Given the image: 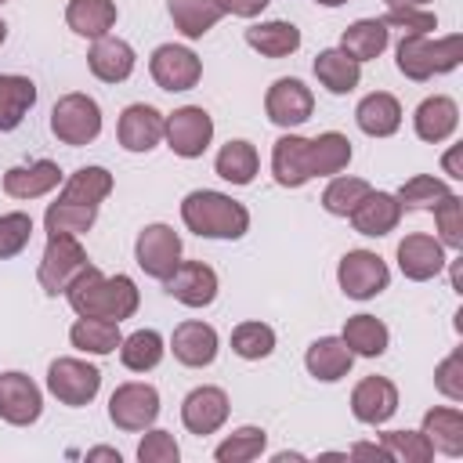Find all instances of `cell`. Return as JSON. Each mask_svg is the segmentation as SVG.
<instances>
[{
	"label": "cell",
	"instance_id": "6da1fadb",
	"mask_svg": "<svg viewBox=\"0 0 463 463\" xmlns=\"http://www.w3.org/2000/svg\"><path fill=\"white\" fill-rule=\"evenodd\" d=\"M69 307L80 318H109V322H123L137 311V286L127 275H101L94 264H87L65 289Z\"/></svg>",
	"mask_w": 463,
	"mask_h": 463
},
{
	"label": "cell",
	"instance_id": "7a4b0ae2",
	"mask_svg": "<svg viewBox=\"0 0 463 463\" xmlns=\"http://www.w3.org/2000/svg\"><path fill=\"white\" fill-rule=\"evenodd\" d=\"M181 221L188 232H195L203 239H242L250 228L246 206L224 192H213V188L188 192L181 203Z\"/></svg>",
	"mask_w": 463,
	"mask_h": 463
},
{
	"label": "cell",
	"instance_id": "3957f363",
	"mask_svg": "<svg viewBox=\"0 0 463 463\" xmlns=\"http://www.w3.org/2000/svg\"><path fill=\"white\" fill-rule=\"evenodd\" d=\"M459 61H463V36L459 33H449L441 40L402 36V43H398V72L416 80V83L441 76V72H452Z\"/></svg>",
	"mask_w": 463,
	"mask_h": 463
},
{
	"label": "cell",
	"instance_id": "277c9868",
	"mask_svg": "<svg viewBox=\"0 0 463 463\" xmlns=\"http://www.w3.org/2000/svg\"><path fill=\"white\" fill-rule=\"evenodd\" d=\"M51 134L61 141V145H90L98 134H101V109L90 94H61L51 109Z\"/></svg>",
	"mask_w": 463,
	"mask_h": 463
},
{
	"label": "cell",
	"instance_id": "5b68a950",
	"mask_svg": "<svg viewBox=\"0 0 463 463\" xmlns=\"http://www.w3.org/2000/svg\"><path fill=\"white\" fill-rule=\"evenodd\" d=\"M83 268H87V250L80 246L76 235H47V250H43L40 271H36L43 293H51V297L65 293L69 282H72Z\"/></svg>",
	"mask_w": 463,
	"mask_h": 463
},
{
	"label": "cell",
	"instance_id": "8992f818",
	"mask_svg": "<svg viewBox=\"0 0 463 463\" xmlns=\"http://www.w3.org/2000/svg\"><path fill=\"white\" fill-rule=\"evenodd\" d=\"M98 387H101V369L83 362V358H54L47 369V391L61 405L80 409V405L94 402Z\"/></svg>",
	"mask_w": 463,
	"mask_h": 463
},
{
	"label": "cell",
	"instance_id": "52a82bcc",
	"mask_svg": "<svg viewBox=\"0 0 463 463\" xmlns=\"http://www.w3.org/2000/svg\"><path fill=\"white\" fill-rule=\"evenodd\" d=\"M336 279H340V289L351 300H373L376 293L387 289L391 271H387V264L373 250H351V253L340 257Z\"/></svg>",
	"mask_w": 463,
	"mask_h": 463
},
{
	"label": "cell",
	"instance_id": "ba28073f",
	"mask_svg": "<svg viewBox=\"0 0 463 463\" xmlns=\"http://www.w3.org/2000/svg\"><path fill=\"white\" fill-rule=\"evenodd\" d=\"M159 416V391L152 383H119L109 398V420L119 430H148Z\"/></svg>",
	"mask_w": 463,
	"mask_h": 463
},
{
	"label": "cell",
	"instance_id": "9c48e42d",
	"mask_svg": "<svg viewBox=\"0 0 463 463\" xmlns=\"http://www.w3.org/2000/svg\"><path fill=\"white\" fill-rule=\"evenodd\" d=\"M163 137L166 145L174 148V156L181 159H195L206 152V145L213 141V119L206 109L199 105H184L177 112L166 116V127H163Z\"/></svg>",
	"mask_w": 463,
	"mask_h": 463
},
{
	"label": "cell",
	"instance_id": "30bf717a",
	"mask_svg": "<svg viewBox=\"0 0 463 463\" xmlns=\"http://www.w3.org/2000/svg\"><path fill=\"white\" fill-rule=\"evenodd\" d=\"M134 257L145 275L163 282L181 264V235L170 224H148V228H141V235L134 242Z\"/></svg>",
	"mask_w": 463,
	"mask_h": 463
},
{
	"label": "cell",
	"instance_id": "8fae6325",
	"mask_svg": "<svg viewBox=\"0 0 463 463\" xmlns=\"http://www.w3.org/2000/svg\"><path fill=\"white\" fill-rule=\"evenodd\" d=\"M148 72L152 80L163 87V90H192L203 76V61L195 58V51L181 47V43H163L152 51V61H148Z\"/></svg>",
	"mask_w": 463,
	"mask_h": 463
},
{
	"label": "cell",
	"instance_id": "7c38bea8",
	"mask_svg": "<svg viewBox=\"0 0 463 463\" xmlns=\"http://www.w3.org/2000/svg\"><path fill=\"white\" fill-rule=\"evenodd\" d=\"M43 412V394L25 373L0 376V420L11 427H29Z\"/></svg>",
	"mask_w": 463,
	"mask_h": 463
},
{
	"label": "cell",
	"instance_id": "4fadbf2b",
	"mask_svg": "<svg viewBox=\"0 0 463 463\" xmlns=\"http://www.w3.org/2000/svg\"><path fill=\"white\" fill-rule=\"evenodd\" d=\"M166 282V293L184 307H206L217 300V271L203 260H181Z\"/></svg>",
	"mask_w": 463,
	"mask_h": 463
},
{
	"label": "cell",
	"instance_id": "5bb4252c",
	"mask_svg": "<svg viewBox=\"0 0 463 463\" xmlns=\"http://www.w3.org/2000/svg\"><path fill=\"white\" fill-rule=\"evenodd\" d=\"M311 109H315V98L311 90L300 83V80H275L268 87V98H264V112L275 127H300L311 119Z\"/></svg>",
	"mask_w": 463,
	"mask_h": 463
},
{
	"label": "cell",
	"instance_id": "9a60e30c",
	"mask_svg": "<svg viewBox=\"0 0 463 463\" xmlns=\"http://www.w3.org/2000/svg\"><path fill=\"white\" fill-rule=\"evenodd\" d=\"M351 412L358 423L380 427L398 412V387L387 376H365L351 391Z\"/></svg>",
	"mask_w": 463,
	"mask_h": 463
},
{
	"label": "cell",
	"instance_id": "2e32d148",
	"mask_svg": "<svg viewBox=\"0 0 463 463\" xmlns=\"http://www.w3.org/2000/svg\"><path fill=\"white\" fill-rule=\"evenodd\" d=\"M163 127H166V116L159 109L137 101V105L123 109L116 134H119V145L127 152H148V148H156L163 141Z\"/></svg>",
	"mask_w": 463,
	"mask_h": 463
},
{
	"label": "cell",
	"instance_id": "e0dca14e",
	"mask_svg": "<svg viewBox=\"0 0 463 463\" xmlns=\"http://www.w3.org/2000/svg\"><path fill=\"white\" fill-rule=\"evenodd\" d=\"M271 174L282 188H300L307 184L311 174V141L300 134H282L271 148Z\"/></svg>",
	"mask_w": 463,
	"mask_h": 463
},
{
	"label": "cell",
	"instance_id": "ac0fdd59",
	"mask_svg": "<svg viewBox=\"0 0 463 463\" xmlns=\"http://www.w3.org/2000/svg\"><path fill=\"white\" fill-rule=\"evenodd\" d=\"M398 268H402L405 279L427 282V279H434L445 268V246L434 235H423V232L405 235L398 242Z\"/></svg>",
	"mask_w": 463,
	"mask_h": 463
},
{
	"label": "cell",
	"instance_id": "d6986e66",
	"mask_svg": "<svg viewBox=\"0 0 463 463\" xmlns=\"http://www.w3.org/2000/svg\"><path fill=\"white\" fill-rule=\"evenodd\" d=\"M228 420V394L221 387H195L181 402V423L192 434H213Z\"/></svg>",
	"mask_w": 463,
	"mask_h": 463
},
{
	"label": "cell",
	"instance_id": "ffe728a7",
	"mask_svg": "<svg viewBox=\"0 0 463 463\" xmlns=\"http://www.w3.org/2000/svg\"><path fill=\"white\" fill-rule=\"evenodd\" d=\"M87 65H90V72H94L101 83H123V80L134 72L137 58H134V47H130L127 40L105 33V36H98V40L90 43Z\"/></svg>",
	"mask_w": 463,
	"mask_h": 463
},
{
	"label": "cell",
	"instance_id": "44dd1931",
	"mask_svg": "<svg viewBox=\"0 0 463 463\" xmlns=\"http://www.w3.org/2000/svg\"><path fill=\"white\" fill-rule=\"evenodd\" d=\"M170 351H174V358L181 365L203 369V365H210L217 358V329L206 326V322H195V318L181 322L174 329V336H170Z\"/></svg>",
	"mask_w": 463,
	"mask_h": 463
},
{
	"label": "cell",
	"instance_id": "7402d4cb",
	"mask_svg": "<svg viewBox=\"0 0 463 463\" xmlns=\"http://www.w3.org/2000/svg\"><path fill=\"white\" fill-rule=\"evenodd\" d=\"M402 221V203L391 192H369L354 210H351V224L358 235H387L394 232Z\"/></svg>",
	"mask_w": 463,
	"mask_h": 463
},
{
	"label": "cell",
	"instance_id": "603a6c76",
	"mask_svg": "<svg viewBox=\"0 0 463 463\" xmlns=\"http://www.w3.org/2000/svg\"><path fill=\"white\" fill-rule=\"evenodd\" d=\"M412 127H416V137H420V141L438 145V141H445V137L456 134V127H459V109H456V101L445 98V94L423 98L420 109H416V116H412Z\"/></svg>",
	"mask_w": 463,
	"mask_h": 463
},
{
	"label": "cell",
	"instance_id": "cb8c5ba5",
	"mask_svg": "<svg viewBox=\"0 0 463 463\" xmlns=\"http://www.w3.org/2000/svg\"><path fill=\"white\" fill-rule=\"evenodd\" d=\"M58 181H61L58 163L54 159H36L29 166H11L4 174V192L11 199H40L51 188H58Z\"/></svg>",
	"mask_w": 463,
	"mask_h": 463
},
{
	"label": "cell",
	"instance_id": "d4e9b609",
	"mask_svg": "<svg viewBox=\"0 0 463 463\" xmlns=\"http://www.w3.org/2000/svg\"><path fill=\"white\" fill-rule=\"evenodd\" d=\"M351 362H354V354H351V347L340 336H318L307 347V354H304L307 373L315 380H322V383H336L340 376H347L351 373Z\"/></svg>",
	"mask_w": 463,
	"mask_h": 463
},
{
	"label": "cell",
	"instance_id": "484cf974",
	"mask_svg": "<svg viewBox=\"0 0 463 463\" xmlns=\"http://www.w3.org/2000/svg\"><path fill=\"white\" fill-rule=\"evenodd\" d=\"M354 123L362 127V134L369 137H391L398 127H402V105L394 94L387 90H376V94H365L354 109Z\"/></svg>",
	"mask_w": 463,
	"mask_h": 463
},
{
	"label": "cell",
	"instance_id": "4316f807",
	"mask_svg": "<svg viewBox=\"0 0 463 463\" xmlns=\"http://www.w3.org/2000/svg\"><path fill=\"white\" fill-rule=\"evenodd\" d=\"M246 43L264 58H286V54H293L300 47V29L293 22H282V18L257 22V25L246 29Z\"/></svg>",
	"mask_w": 463,
	"mask_h": 463
},
{
	"label": "cell",
	"instance_id": "83f0119b",
	"mask_svg": "<svg viewBox=\"0 0 463 463\" xmlns=\"http://www.w3.org/2000/svg\"><path fill=\"white\" fill-rule=\"evenodd\" d=\"M383 47H387V25H383L380 18H358V22H351V25L344 29V36H340V51H344L347 58H354L358 65L380 58Z\"/></svg>",
	"mask_w": 463,
	"mask_h": 463
},
{
	"label": "cell",
	"instance_id": "f1b7e54d",
	"mask_svg": "<svg viewBox=\"0 0 463 463\" xmlns=\"http://www.w3.org/2000/svg\"><path fill=\"white\" fill-rule=\"evenodd\" d=\"M315 76L329 94H351L362 80V65L354 58H347L340 47H329V51H318Z\"/></svg>",
	"mask_w": 463,
	"mask_h": 463
},
{
	"label": "cell",
	"instance_id": "f546056e",
	"mask_svg": "<svg viewBox=\"0 0 463 463\" xmlns=\"http://www.w3.org/2000/svg\"><path fill=\"white\" fill-rule=\"evenodd\" d=\"M65 22L72 33L98 40L116 25V4L112 0H69L65 7Z\"/></svg>",
	"mask_w": 463,
	"mask_h": 463
},
{
	"label": "cell",
	"instance_id": "4dcf8cb0",
	"mask_svg": "<svg viewBox=\"0 0 463 463\" xmlns=\"http://www.w3.org/2000/svg\"><path fill=\"white\" fill-rule=\"evenodd\" d=\"M340 340L351 347V354L376 358V354H383V351H387L391 333H387V326H383L376 315H351V318L344 322Z\"/></svg>",
	"mask_w": 463,
	"mask_h": 463
},
{
	"label": "cell",
	"instance_id": "1f68e13d",
	"mask_svg": "<svg viewBox=\"0 0 463 463\" xmlns=\"http://www.w3.org/2000/svg\"><path fill=\"white\" fill-rule=\"evenodd\" d=\"M423 434L427 441L434 445V452H445V456H463V412L459 409H430L423 416Z\"/></svg>",
	"mask_w": 463,
	"mask_h": 463
},
{
	"label": "cell",
	"instance_id": "d6a6232c",
	"mask_svg": "<svg viewBox=\"0 0 463 463\" xmlns=\"http://www.w3.org/2000/svg\"><path fill=\"white\" fill-rule=\"evenodd\" d=\"M36 101V83L29 76L0 72V130H14Z\"/></svg>",
	"mask_w": 463,
	"mask_h": 463
},
{
	"label": "cell",
	"instance_id": "836d02e7",
	"mask_svg": "<svg viewBox=\"0 0 463 463\" xmlns=\"http://www.w3.org/2000/svg\"><path fill=\"white\" fill-rule=\"evenodd\" d=\"M69 340L76 351H87V354H112L119 347V322H109V318H76V326L69 329Z\"/></svg>",
	"mask_w": 463,
	"mask_h": 463
},
{
	"label": "cell",
	"instance_id": "e575fe53",
	"mask_svg": "<svg viewBox=\"0 0 463 463\" xmlns=\"http://www.w3.org/2000/svg\"><path fill=\"white\" fill-rule=\"evenodd\" d=\"M221 14L224 11L213 0H170V18L181 29V36H188V40L206 36L221 22Z\"/></svg>",
	"mask_w": 463,
	"mask_h": 463
},
{
	"label": "cell",
	"instance_id": "d590c367",
	"mask_svg": "<svg viewBox=\"0 0 463 463\" xmlns=\"http://www.w3.org/2000/svg\"><path fill=\"white\" fill-rule=\"evenodd\" d=\"M94 217H98V206L58 199V203L47 206V213H43V228H47V235H76V239H80L83 232H90Z\"/></svg>",
	"mask_w": 463,
	"mask_h": 463
},
{
	"label": "cell",
	"instance_id": "8d00e7d4",
	"mask_svg": "<svg viewBox=\"0 0 463 463\" xmlns=\"http://www.w3.org/2000/svg\"><path fill=\"white\" fill-rule=\"evenodd\" d=\"M163 336L156 329H137L130 336L119 340V362L130 369V373H148L163 362Z\"/></svg>",
	"mask_w": 463,
	"mask_h": 463
},
{
	"label": "cell",
	"instance_id": "74e56055",
	"mask_svg": "<svg viewBox=\"0 0 463 463\" xmlns=\"http://www.w3.org/2000/svg\"><path fill=\"white\" fill-rule=\"evenodd\" d=\"M351 163V141L336 130H326L311 137V174L315 177H333Z\"/></svg>",
	"mask_w": 463,
	"mask_h": 463
},
{
	"label": "cell",
	"instance_id": "f35d334b",
	"mask_svg": "<svg viewBox=\"0 0 463 463\" xmlns=\"http://www.w3.org/2000/svg\"><path fill=\"white\" fill-rule=\"evenodd\" d=\"M112 192V174L105 166H80L58 199H69V203H87V206H98L105 195Z\"/></svg>",
	"mask_w": 463,
	"mask_h": 463
},
{
	"label": "cell",
	"instance_id": "ab89813d",
	"mask_svg": "<svg viewBox=\"0 0 463 463\" xmlns=\"http://www.w3.org/2000/svg\"><path fill=\"white\" fill-rule=\"evenodd\" d=\"M217 174L224 177V181H232V184H250L253 177H257V166H260V159H257V148L250 145V141H228L221 152H217Z\"/></svg>",
	"mask_w": 463,
	"mask_h": 463
},
{
	"label": "cell",
	"instance_id": "60d3db41",
	"mask_svg": "<svg viewBox=\"0 0 463 463\" xmlns=\"http://www.w3.org/2000/svg\"><path fill=\"white\" fill-rule=\"evenodd\" d=\"M452 188L445 184V181H438V177H430V174H416V177H409L402 188H398V203H402V210H434L445 195H449Z\"/></svg>",
	"mask_w": 463,
	"mask_h": 463
},
{
	"label": "cell",
	"instance_id": "b9f144b4",
	"mask_svg": "<svg viewBox=\"0 0 463 463\" xmlns=\"http://www.w3.org/2000/svg\"><path fill=\"white\" fill-rule=\"evenodd\" d=\"M232 351L246 362H257V358H268L275 351V329L264 326V322H239L232 329Z\"/></svg>",
	"mask_w": 463,
	"mask_h": 463
},
{
	"label": "cell",
	"instance_id": "7bdbcfd3",
	"mask_svg": "<svg viewBox=\"0 0 463 463\" xmlns=\"http://www.w3.org/2000/svg\"><path fill=\"white\" fill-rule=\"evenodd\" d=\"M264 445H268V434L260 427H239L232 438H224L213 449V459L217 463H250L264 452Z\"/></svg>",
	"mask_w": 463,
	"mask_h": 463
},
{
	"label": "cell",
	"instance_id": "ee69618b",
	"mask_svg": "<svg viewBox=\"0 0 463 463\" xmlns=\"http://www.w3.org/2000/svg\"><path fill=\"white\" fill-rule=\"evenodd\" d=\"M380 445L398 463H427V459H434V445L427 441L423 430H387V434H380Z\"/></svg>",
	"mask_w": 463,
	"mask_h": 463
},
{
	"label": "cell",
	"instance_id": "f6af8a7d",
	"mask_svg": "<svg viewBox=\"0 0 463 463\" xmlns=\"http://www.w3.org/2000/svg\"><path fill=\"white\" fill-rule=\"evenodd\" d=\"M369 181L362 177H333L322 192V206L333 213V217H351V210L369 195Z\"/></svg>",
	"mask_w": 463,
	"mask_h": 463
},
{
	"label": "cell",
	"instance_id": "bcb514c9",
	"mask_svg": "<svg viewBox=\"0 0 463 463\" xmlns=\"http://www.w3.org/2000/svg\"><path fill=\"white\" fill-rule=\"evenodd\" d=\"M434 221H438V242L449 250H463V199L456 192H449L438 206H434Z\"/></svg>",
	"mask_w": 463,
	"mask_h": 463
},
{
	"label": "cell",
	"instance_id": "7dc6e473",
	"mask_svg": "<svg viewBox=\"0 0 463 463\" xmlns=\"http://www.w3.org/2000/svg\"><path fill=\"white\" fill-rule=\"evenodd\" d=\"M29 235H33V217L29 213H22V210L0 213V260L18 257L29 246Z\"/></svg>",
	"mask_w": 463,
	"mask_h": 463
},
{
	"label": "cell",
	"instance_id": "c3c4849f",
	"mask_svg": "<svg viewBox=\"0 0 463 463\" xmlns=\"http://www.w3.org/2000/svg\"><path fill=\"white\" fill-rule=\"evenodd\" d=\"M380 22L394 25V29H405V36H427L430 29H438L434 11H427V7H387V14Z\"/></svg>",
	"mask_w": 463,
	"mask_h": 463
},
{
	"label": "cell",
	"instance_id": "681fc988",
	"mask_svg": "<svg viewBox=\"0 0 463 463\" xmlns=\"http://www.w3.org/2000/svg\"><path fill=\"white\" fill-rule=\"evenodd\" d=\"M137 459L141 463H177L181 459V449L174 441L170 430H148L137 445Z\"/></svg>",
	"mask_w": 463,
	"mask_h": 463
},
{
	"label": "cell",
	"instance_id": "f907efd6",
	"mask_svg": "<svg viewBox=\"0 0 463 463\" xmlns=\"http://www.w3.org/2000/svg\"><path fill=\"white\" fill-rule=\"evenodd\" d=\"M434 387L452 398V402H463V351H452L438 369H434Z\"/></svg>",
	"mask_w": 463,
	"mask_h": 463
},
{
	"label": "cell",
	"instance_id": "816d5d0a",
	"mask_svg": "<svg viewBox=\"0 0 463 463\" xmlns=\"http://www.w3.org/2000/svg\"><path fill=\"white\" fill-rule=\"evenodd\" d=\"M224 14H239V18H253L268 7V0H213Z\"/></svg>",
	"mask_w": 463,
	"mask_h": 463
},
{
	"label": "cell",
	"instance_id": "f5cc1de1",
	"mask_svg": "<svg viewBox=\"0 0 463 463\" xmlns=\"http://www.w3.org/2000/svg\"><path fill=\"white\" fill-rule=\"evenodd\" d=\"M445 170H449V177H463V170H459V145L456 148H449V156H445Z\"/></svg>",
	"mask_w": 463,
	"mask_h": 463
},
{
	"label": "cell",
	"instance_id": "db71d44e",
	"mask_svg": "<svg viewBox=\"0 0 463 463\" xmlns=\"http://www.w3.org/2000/svg\"><path fill=\"white\" fill-rule=\"evenodd\" d=\"M351 456H376V459H391L383 445H354V449H351Z\"/></svg>",
	"mask_w": 463,
	"mask_h": 463
},
{
	"label": "cell",
	"instance_id": "11a10c76",
	"mask_svg": "<svg viewBox=\"0 0 463 463\" xmlns=\"http://www.w3.org/2000/svg\"><path fill=\"white\" fill-rule=\"evenodd\" d=\"M387 7H423V4H430V0H383Z\"/></svg>",
	"mask_w": 463,
	"mask_h": 463
},
{
	"label": "cell",
	"instance_id": "9f6ffc18",
	"mask_svg": "<svg viewBox=\"0 0 463 463\" xmlns=\"http://www.w3.org/2000/svg\"><path fill=\"white\" fill-rule=\"evenodd\" d=\"M90 459H116V463H119V452H112V449H94Z\"/></svg>",
	"mask_w": 463,
	"mask_h": 463
},
{
	"label": "cell",
	"instance_id": "6f0895ef",
	"mask_svg": "<svg viewBox=\"0 0 463 463\" xmlns=\"http://www.w3.org/2000/svg\"><path fill=\"white\" fill-rule=\"evenodd\" d=\"M315 4H322V7H340V4H347V0H315Z\"/></svg>",
	"mask_w": 463,
	"mask_h": 463
},
{
	"label": "cell",
	"instance_id": "680465c9",
	"mask_svg": "<svg viewBox=\"0 0 463 463\" xmlns=\"http://www.w3.org/2000/svg\"><path fill=\"white\" fill-rule=\"evenodd\" d=\"M4 40H7V22L0 18V43H4Z\"/></svg>",
	"mask_w": 463,
	"mask_h": 463
},
{
	"label": "cell",
	"instance_id": "91938a15",
	"mask_svg": "<svg viewBox=\"0 0 463 463\" xmlns=\"http://www.w3.org/2000/svg\"><path fill=\"white\" fill-rule=\"evenodd\" d=\"M0 4H4V0H0Z\"/></svg>",
	"mask_w": 463,
	"mask_h": 463
}]
</instances>
